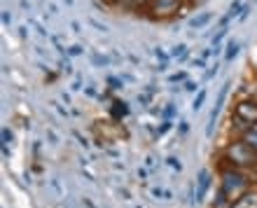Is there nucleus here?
<instances>
[{
	"instance_id": "2",
	"label": "nucleus",
	"mask_w": 257,
	"mask_h": 208,
	"mask_svg": "<svg viewBox=\"0 0 257 208\" xmlns=\"http://www.w3.org/2000/svg\"><path fill=\"white\" fill-rule=\"evenodd\" d=\"M245 187H248V180L236 171H227L222 175V192L229 196L231 201H236L241 194H245Z\"/></svg>"
},
{
	"instance_id": "9",
	"label": "nucleus",
	"mask_w": 257,
	"mask_h": 208,
	"mask_svg": "<svg viewBox=\"0 0 257 208\" xmlns=\"http://www.w3.org/2000/svg\"><path fill=\"white\" fill-rule=\"evenodd\" d=\"M126 113H128V108H126V103H124V101H115V103H112V117H115V120L124 117Z\"/></svg>"
},
{
	"instance_id": "6",
	"label": "nucleus",
	"mask_w": 257,
	"mask_h": 208,
	"mask_svg": "<svg viewBox=\"0 0 257 208\" xmlns=\"http://www.w3.org/2000/svg\"><path fill=\"white\" fill-rule=\"evenodd\" d=\"M231 208H257V192L241 194L236 201H231Z\"/></svg>"
},
{
	"instance_id": "13",
	"label": "nucleus",
	"mask_w": 257,
	"mask_h": 208,
	"mask_svg": "<svg viewBox=\"0 0 257 208\" xmlns=\"http://www.w3.org/2000/svg\"><path fill=\"white\" fill-rule=\"evenodd\" d=\"M243 141L248 143V145H250V148L257 152V131H248V134H245V138H243Z\"/></svg>"
},
{
	"instance_id": "18",
	"label": "nucleus",
	"mask_w": 257,
	"mask_h": 208,
	"mask_svg": "<svg viewBox=\"0 0 257 208\" xmlns=\"http://www.w3.org/2000/svg\"><path fill=\"white\" fill-rule=\"evenodd\" d=\"M248 12H250V5H243V10H241V14H238V21L248 19Z\"/></svg>"
},
{
	"instance_id": "28",
	"label": "nucleus",
	"mask_w": 257,
	"mask_h": 208,
	"mask_svg": "<svg viewBox=\"0 0 257 208\" xmlns=\"http://www.w3.org/2000/svg\"><path fill=\"white\" fill-rule=\"evenodd\" d=\"M252 131H257V122H255V124H252Z\"/></svg>"
},
{
	"instance_id": "10",
	"label": "nucleus",
	"mask_w": 257,
	"mask_h": 208,
	"mask_svg": "<svg viewBox=\"0 0 257 208\" xmlns=\"http://www.w3.org/2000/svg\"><path fill=\"white\" fill-rule=\"evenodd\" d=\"M231 199H227V194H224L222 189H220V194L215 196V203H213V208H231Z\"/></svg>"
},
{
	"instance_id": "21",
	"label": "nucleus",
	"mask_w": 257,
	"mask_h": 208,
	"mask_svg": "<svg viewBox=\"0 0 257 208\" xmlns=\"http://www.w3.org/2000/svg\"><path fill=\"white\" fill-rule=\"evenodd\" d=\"M3 24H5V26H10V24H12V14H10V12H3Z\"/></svg>"
},
{
	"instance_id": "20",
	"label": "nucleus",
	"mask_w": 257,
	"mask_h": 208,
	"mask_svg": "<svg viewBox=\"0 0 257 208\" xmlns=\"http://www.w3.org/2000/svg\"><path fill=\"white\" fill-rule=\"evenodd\" d=\"M155 56H157V59H162V61H166V59H169V56H171V54H166V52H162V49L157 47V49H155Z\"/></svg>"
},
{
	"instance_id": "1",
	"label": "nucleus",
	"mask_w": 257,
	"mask_h": 208,
	"mask_svg": "<svg viewBox=\"0 0 257 208\" xmlns=\"http://www.w3.org/2000/svg\"><path fill=\"white\" fill-rule=\"evenodd\" d=\"M227 159H229L234 166H243V168L257 166V152L245 141L231 143L229 148H227Z\"/></svg>"
},
{
	"instance_id": "5",
	"label": "nucleus",
	"mask_w": 257,
	"mask_h": 208,
	"mask_svg": "<svg viewBox=\"0 0 257 208\" xmlns=\"http://www.w3.org/2000/svg\"><path fill=\"white\" fill-rule=\"evenodd\" d=\"M236 117L241 122L255 124V122H257V103L255 101H241L236 106Z\"/></svg>"
},
{
	"instance_id": "7",
	"label": "nucleus",
	"mask_w": 257,
	"mask_h": 208,
	"mask_svg": "<svg viewBox=\"0 0 257 208\" xmlns=\"http://www.w3.org/2000/svg\"><path fill=\"white\" fill-rule=\"evenodd\" d=\"M210 21H213V12H201V14H196V17H192V19L187 21V26L199 31V28H203L206 24H210Z\"/></svg>"
},
{
	"instance_id": "24",
	"label": "nucleus",
	"mask_w": 257,
	"mask_h": 208,
	"mask_svg": "<svg viewBox=\"0 0 257 208\" xmlns=\"http://www.w3.org/2000/svg\"><path fill=\"white\" fill-rule=\"evenodd\" d=\"M185 80V73H176V75H171V82H180Z\"/></svg>"
},
{
	"instance_id": "12",
	"label": "nucleus",
	"mask_w": 257,
	"mask_h": 208,
	"mask_svg": "<svg viewBox=\"0 0 257 208\" xmlns=\"http://www.w3.org/2000/svg\"><path fill=\"white\" fill-rule=\"evenodd\" d=\"M171 56H176V59H185V56H187V45H176V47L171 49Z\"/></svg>"
},
{
	"instance_id": "11",
	"label": "nucleus",
	"mask_w": 257,
	"mask_h": 208,
	"mask_svg": "<svg viewBox=\"0 0 257 208\" xmlns=\"http://www.w3.org/2000/svg\"><path fill=\"white\" fill-rule=\"evenodd\" d=\"M236 54H238V42H236V40L227 42V52H224V59H227V61L236 59Z\"/></svg>"
},
{
	"instance_id": "25",
	"label": "nucleus",
	"mask_w": 257,
	"mask_h": 208,
	"mask_svg": "<svg viewBox=\"0 0 257 208\" xmlns=\"http://www.w3.org/2000/svg\"><path fill=\"white\" fill-rule=\"evenodd\" d=\"M185 89H187V91H194V89H196V82H185Z\"/></svg>"
},
{
	"instance_id": "8",
	"label": "nucleus",
	"mask_w": 257,
	"mask_h": 208,
	"mask_svg": "<svg viewBox=\"0 0 257 208\" xmlns=\"http://www.w3.org/2000/svg\"><path fill=\"white\" fill-rule=\"evenodd\" d=\"M208 185H210V173H208V171H201V173H199V187H196V201H201V199H203V194H206Z\"/></svg>"
},
{
	"instance_id": "22",
	"label": "nucleus",
	"mask_w": 257,
	"mask_h": 208,
	"mask_svg": "<svg viewBox=\"0 0 257 208\" xmlns=\"http://www.w3.org/2000/svg\"><path fill=\"white\" fill-rule=\"evenodd\" d=\"M110 84H112V89H119V87H122V80H117V77H110Z\"/></svg>"
},
{
	"instance_id": "15",
	"label": "nucleus",
	"mask_w": 257,
	"mask_h": 208,
	"mask_svg": "<svg viewBox=\"0 0 257 208\" xmlns=\"http://www.w3.org/2000/svg\"><path fill=\"white\" fill-rule=\"evenodd\" d=\"M241 10H243V5H241V3H234V5L229 7V14H227V17H229V19H234L236 14H241Z\"/></svg>"
},
{
	"instance_id": "4",
	"label": "nucleus",
	"mask_w": 257,
	"mask_h": 208,
	"mask_svg": "<svg viewBox=\"0 0 257 208\" xmlns=\"http://www.w3.org/2000/svg\"><path fill=\"white\" fill-rule=\"evenodd\" d=\"M227 91H229V82H224V87L220 89V94H217V101H215V108H213V113H210V120H208V129H206V136H213V131H215V122H217V115H220V110H222V103L224 98H227Z\"/></svg>"
},
{
	"instance_id": "14",
	"label": "nucleus",
	"mask_w": 257,
	"mask_h": 208,
	"mask_svg": "<svg viewBox=\"0 0 257 208\" xmlns=\"http://www.w3.org/2000/svg\"><path fill=\"white\" fill-rule=\"evenodd\" d=\"M203 101H206V91H199V96H196L194 98V103H192V108H194V110H201V106H203Z\"/></svg>"
},
{
	"instance_id": "26",
	"label": "nucleus",
	"mask_w": 257,
	"mask_h": 208,
	"mask_svg": "<svg viewBox=\"0 0 257 208\" xmlns=\"http://www.w3.org/2000/svg\"><path fill=\"white\" fill-rule=\"evenodd\" d=\"M169 164H171V166H173V168H178V171H180V164H178V159H173V157H171V159H169Z\"/></svg>"
},
{
	"instance_id": "23",
	"label": "nucleus",
	"mask_w": 257,
	"mask_h": 208,
	"mask_svg": "<svg viewBox=\"0 0 257 208\" xmlns=\"http://www.w3.org/2000/svg\"><path fill=\"white\" fill-rule=\"evenodd\" d=\"M3 141H5V143L12 141V134H10V129H3Z\"/></svg>"
},
{
	"instance_id": "19",
	"label": "nucleus",
	"mask_w": 257,
	"mask_h": 208,
	"mask_svg": "<svg viewBox=\"0 0 257 208\" xmlns=\"http://www.w3.org/2000/svg\"><path fill=\"white\" fill-rule=\"evenodd\" d=\"M89 24H91V26H94V28H98L101 33H108V26H101V24H98V21H96V19H89Z\"/></svg>"
},
{
	"instance_id": "17",
	"label": "nucleus",
	"mask_w": 257,
	"mask_h": 208,
	"mask_svg": "<svg viewBox=\"0 0 257 208\" xmlns=\"http://www.w3.org/2000/svg\"><path fill=\"white\" fill-rule=\"evenodd\" d=\"M82 49H84L82 45H73V47H68V54H70V56H80Z\"/></svg>"
},
{
	"instance_id": "27",
	"label": "nucleus",
	"mask_w": 257,
	"mask_h": 208,
	"mask_svg": "<svg viewBox=\"0 0 257 208\" xmlns=\"http://www.w3.org/2000/svg\"><path fill=\"white\" fill-rule=\"evenodd\" d=\"M203 63H206V61H203V59H194V66H199V68H203Z\"/></svg>"
},
{
	"instance_id": "3",
	"label": "nucleus",
	"mask_w": 257,
	"mask_h": 208,
	"mask_svg": "<svg viewBox=\"0 0 257 208\" xmlns=\"http://www.w3.org/2000/svg\"><path fill=\"white\" fill-rule=\"evenodd\" d=\"M183 0H150L148 10L155 19H166V17H173V14L180 10Z\"/></svg>"
},
{
	"instance_id": "16",
	"label": "nucleus",
	"mask_w": 257,
	"mask_h": 208,
	"mask_svg": "<svg viewBox=\"0 0 257 208\" xmlns=\"http://www.w3.org/2000/svg\"><path fill=\"white\" fill-rule=\"evenodd\" d=\"M91 61H94L96 66H105V63H108V59H105V56H101V54H94V56H91Z\"/></svg>"
}]
</instances>
